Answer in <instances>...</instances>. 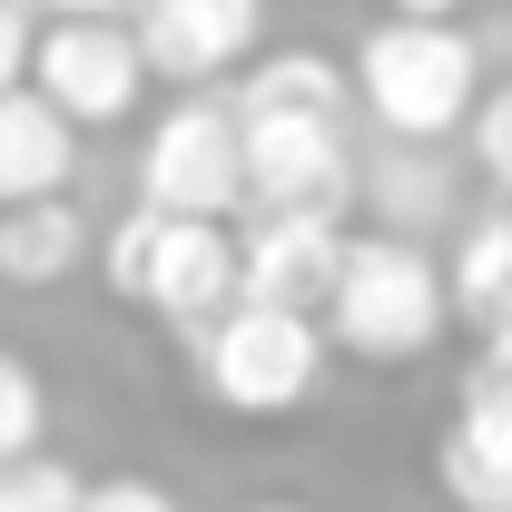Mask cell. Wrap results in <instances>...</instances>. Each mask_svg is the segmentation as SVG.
<instances>
[{
    "label": "cell",
    "mask_w": 512,
    "mask_h": 512,
    "mask_svg": "<svg viewBox=\"0 0 512 512\" xmlns=\"http://www.w3.org/2000/svg\"><path fill=\"white\" fill-rule=\"evenodd\" d=\"M89 266V217L69 197H40V207H10L0 217V286L40 296V286H69Z\"/></svg>",
    "instance_id": "cell-13"
},
{
    "label": "cell",
    "mask_w": 512,
    "mask_h": 512,
    "mask_svg": "<svg viewBox=\"0 0 512 512\" xmlns=\"http://www.w3.org/2000/svg\"><path fill=\"white\" fill-rule=\"evenodd\" d=\"M40 30H50V20H40L30 0H0V99H10V89H30V60H40Z\"/></svg>",
    "instance_id": "cell-17"
},
{
    "label": "cell",
    "mask_w": 512,
    "mask_h": 512,
    "mask_svg": "<svg viewBox=\"0 0 512 512\" xmlns=\"http://www.w3.org/2000/svg\"><path fill=\"white\" fill-rule=\"evenodd\" d=\"M325 316H296V306H237L227 325H207L188 355H197V384H207V404H227V414H247V424H276V414H296V404H316L325 384Z\"/></svg>",
    "instance_id": "cell-5"
},
{
    "label": "cell",
    "mask_w": 512,
    "mask_h": 512,
    "mask_svg": "<svg viewBox=\"0 0 512 512\" xmlns=\"http://www.w3.org/2000/svg\"><path fill=\"white\" fill-rule=\"evenodd\" d=\"M453 276V325H473L483 345H503L512 335V217H473L444 256Z\"/></svg>",
    "instance_id": "cell-14"
},
{
    "label": "cell",
    "mask_w": 512,
    "mask_h": 512,
    "mask_svg": "<svg viewBox=\"0 0 512 512\" xmlns=\"http://www.w3.org/2000/svg\"><path fill=\"white\" fill-rule=\"evenodd\" d=\"M69 168H79V128L40 89H10L0 99V217L40 207V197H69Z\"/></svg>",
    "instance_id": "cell-11"
},
{
    "label": "cell",
    "mask_w": 512,
    "mask_h": 512,
    "mask_svg": "<svg viewBox=\"0 0 512 512\" xmlns=\"http://www.w3.org/2000/svg\"><path fill=\"white\" fill-rule=\"evenodd\" d=\"M247 296L256 306H296V316H325L335 306V276H345V227L335 217H247Z\"/></svg>",
    "instance_id": "cell-10"
},
{
    "label": "cell",
    "mask_w": 512,
    "mask_h": 512,
    "mask_svg": "<svg viewBox=\"0 0 512 512\" xmlns=\"http://www.w3.org/2000/svg\"><path fill=\"white\" fill-rule=\"evenodd\" d=\"M89 512H178V493H158L138 473H109V483H89Z\"/></svg>",
    "instance_id": "cell-19"
},
{
    "label": "cell",
    "mask_w": 512,
    "mask_h": 512,
    "mask_svg": "<svg viewBox=\"0 0 512 512\" xmlns=\"http://www.w3.org/2000/svg\"><path fill=\"white\" fill-rule=\"evenodd\" d=\"M40 20H128L138 0H30Z\"/></svg>",
    "instance_id": "cell-20"
},
{
    "label": "cell",
    "mask_w": 512,
    "mask_h": 512,
    "mask_svg": "<svg viewBox=\"0 0 512 512\" xmlns=\"http://www.w3.org/2000/svg\"><path fill=\"white\" fill-rule=\"evenodd\" d=\"M0 512H89V483L69 463H50V453H30V463L0 473Z\"/></svg>",
    "instance_id": "cell-16"
},
{
    "label": "cell",
    "mask_w": 512,
    "mask_h": 512,
    "mask_svg": "<svg viewBox=\"0 0 512 512\" xmlns=\"http://www.w3.org/2000/svg\"><path fill=\"white\" fill-rule=\"evenodd\" d=\"M473 0H384V20H463Z\"/></svg>",
    "instance_id": "cell-21"
},
{
    "label": "cell",
    "mask_w": 512,
    "mask_h": 512,
    "mask_svg": "<svg viewBox=\"0 0 512 512\" xmlns=\"http://www.w3.org/2000/svg\"><path fill=\"white\" fill-rule=\"evenodd\" d=\"M148 79H158V69H148V50H138L128 20H50V30H40V60H30V89H40L69 128H119Z\"/></svg>",
    "instance_id": "cell-7"
},
{
    "label": "cell",
    "mask_w": 512,
    "mask_h": 512,
    "mask_svg": "<svg viewBox=\"0 0 512 512\" xmlns=\"http://www.w3.org/2000/svg\"><path fill=\"white\" fill-rule=\"evenodd\" d=\"M365 207H375L384 237H434V227H453V158L384 138V158L365 168Z\"/></svg>",
    "instance_id": "cell-12"
},
{
    "label": "cell",
    "mask_w": 512,
    "mask_h": 512,
    "mask_svg": "<svg viewBox=\"0 0 512 512\" xmlns=\"http://www.w3.org/2000/svg\"><path fill=\"white\" fill-rule=\"evenodd\" d=\"M138 207H158V217H237L247 207V119L227 89H178L148 119Z\"/></svg>",
    "instance_id": "cell-6"
},
{
    "label": "cell",
    "mask_w": 512,
    "mask_h": 512,
    "mask_svg": "<svg viewBox=\"0 0 512 512\" xmlns=\"http://www.w3.org/2000/svg\"><path fill=\"white\" fill-rule=\"evenodd\" d=\"M463 138H473V158L512 188V79H493V89H483V109H473V128H463Z\"/></svg>",
    "instance_id": "cell-18"
},
{
    "label": "cell",
    "mask_w": 512,
    "mask_h": 512,
    "mask_svg": "<svg viewBox=\"0 0 512 512\" xmlns=\"http://www.w3.org/2000/svg\"><path fill=\"white\" fill-rule=\"evenodd\" d=\"M99 276H109V296H128L138 316H158L178 345H197L207 325H227L247 306V237L227 217L128 207L119 227L99 237Z\"/></svg>",
    "instance_id": "cell-2"
},
{
    "label": "cell",
    "mask_w": 512,
    "mask_h": 512,
    "mask_svg": "<svg viewBox=\"0 0 512 512\" xmlns=\"http://www.w3.org/2000/svg\"><path fill=\"white\" fill-rule=\"evenodd\" d=\"M345 69H355V109L404 148H444L483 109V40L463 20H375Z\"/></svg>",
    "instance_id": "cell-3"
},
{
    "label": "cell",
    "mask_w": 512,
    "mask_h": 512,
    "mask_svg": "<svg viewBox=\"0 0 512 512\" xmlns=\"http://www.w3.org/2000/svg\"><path fill=\"white\" fill-rule=\"evenodd\" d=\"M138 50L168 89H217V79H247L266 50V0H138L128 10Z\"/></svg>",
    "instance_id": "cell-8"
},
{
    "label": "cell",
    "mask_w": 512,
    "mask_h": 512,
    "mask_svg": "<svg viewBox=\"0 0 512 512\" xmlns=\"http://www.w3.org/2000/svg\"><path fill=\"white\" fill-rule=\"evenodd\" d=\"M247 512H306V503H247Z\"/></svg>",
    "instance_id": "cell-22"
},
{
    "label": "cell",
    "mask_w": 512,
    "mask_h": 512,
    "mask_svg": "<svg viewBox=\"0 0 512 512\" xmlns=\"http://www.w3.org/2000/svg\"><path fill=\"white\" fill-rule=\"evenodd\" d=\"M444 325H453V276H444V256L424 247V237L365 227L345 247L335 306H325L335 355H355V365H414V355L444 345Z\"/></svg>",
    "instance_id": "cell-4"
},
{
    "label": "cell",
    "mask_w": 512,
    "mask_h": 512,
    "mask_svg": "<svg viewBox=\"0 0 512 512\" xmlns=\"http://www.w3.org/2000/svg\"><path fill=\"white\" fill-rule=\"evenodd\" d=\"M40 424H50V394H40V375H30V355L0 345V473L40 453Z\"/></svg>",
    "instance_id": "cell-15"
},
{
    "label": "cell",
    "mask_w": 512,
    "mask_h": 512,
    "mask_svg": "<svg viewBox=\"0 0 512 512\" xmlns=\"http://www.w3.org/2000/svg\"><path fill=\"white\" fill-rule=\"evenodd\" d=\"M503 217H512V188H503Z\"/></svg>",
    "instance_id": "cell-23"
},
{
    "label": "cell",
    "mask_w": 512,
    "mask_h": 512,
    "mask_svg": "<svg viewBox=\"0 0 512 512\" xmlns=\"http://www.w3.org/2000/svg\"><path fill=\"white\" fill-rule=\"evenodd\" d=\"M444 473L453 512H512V335L473 355V375L453 394V424H444Z\"/></svg>",
    "instance_id": "cell-9"
},
{
    "label": "cell",
    "mask_w": 512,
    "mask_h": 512,
    "mask_svg": "<svg viewBox=\"0 0 512 512\" xmlns=\"http://www.w3.org/2000/svg\"><path fill=\"white\" fill-rule=\"evenodd\" d=\"M247 119V217H345L355 178V69H335L325 50H266V60L227 89Z\"/></svg>",
    "instance_id": "cell-1"
}]
</instances>
